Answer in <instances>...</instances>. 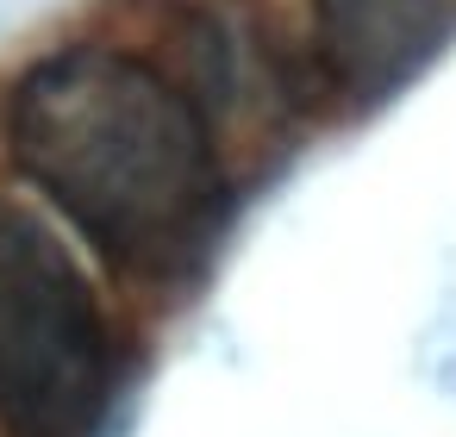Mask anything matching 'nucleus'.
<instances>
[{"instance_id":"obj_3","label":"nucleus","mask_w":456,"mask_h":437,"mask_svg":"<svg viewBox=\"0 0 456 437\" xmlns=\"http://www.w3.org/2000/svg\"><path fill=\"white\" fill-rule=\"evenodd\" d=\"M313 7H319L325 63L356 94H381L425 63V51L444 38L456 13V0H313Z\"/></svg>"},{"instance_id":"obj_2","label":"nucleus","mask_w":456,"mask_h":437,"mask_svg":"<svg viewBox=\"0 0 456 437\" xmlns=\"http://www.w3.org/2000/svg\"><path fill=\"white\" fill-rule=\"evenodd\" d=\"M107 406V319L69 244L0 206V425L7 437H88Z\"/></svg>"},{"instance_id":"obj_1","label":"nucleus","mask_w":456,"mask_h":437,"mask_svg":"<svg viewBox=\"0 0 456 437\" xmlns=\"http://www.w3.org/2000/svg\"><path fill=\"white\" fill-rule=\"evenodd\" d=\"M13 163L119 269L169 275L219 225L225 169L200 107L113 45L45 57L7 113Z\"/></svg>"}]
</instances>
